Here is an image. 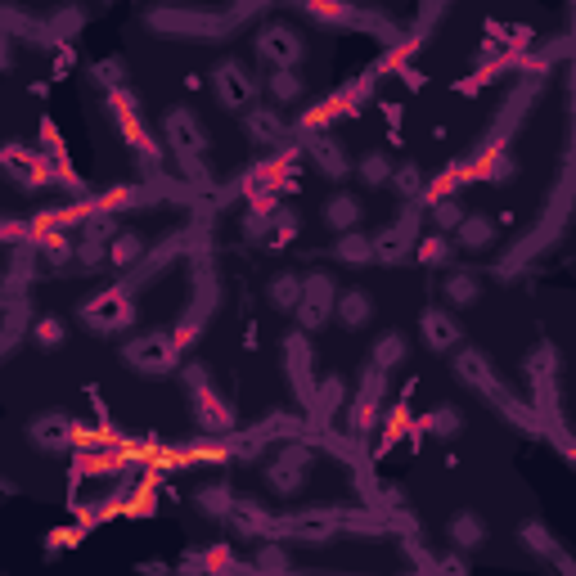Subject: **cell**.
Returning a JSON list of instances; mask_svg holds the SVG:
<instances>
[{
	"label": "cell",
	"mask_w": 576,
	"mask_h": 576,
	"mask_svg": "<svg viewBox=\"0 0 576 576\" xmlns=\"http://www.w3.org/2000/svg\"><path fill=\"white\" fill-rule=\"evenodd\" d=\"M180 383H185V392H189V414H194L198 432H207V437H234V410H230V401L216 392L207 369L185 365L180 369Z\"/></svg>",
	"instance_id": "cell-1"
},
{
	"label": "cell",
	"mask_w": 576,
	"mask_h": 576,
	"mask_svg": "<svg viewBox=\"0 0 576 576\" xmlns=\"http://www.w3.org/2000/svg\"><path fill=\"white\" fill-rule=\"evenodd\" d=\"M108 117H113V126L126 135V144H131V153L144 162V167H158L162 162V144L149 135V126H144V108L140 99H135L131 86H117L108 90Z\"/></svg>",
	"instance_id": "cell-2"
},
{
	"label": "cell",
	"mask_w": 576,
	"mask_h": 576,
	"mask_svg": "<svg viewBox=\"0 0 576 576\" xmlns=\"http://www.w3.org/2000/svg\"><path fill=\"white\" fill-rule=\"evenodd\" d=\"M207 86H212L216 104L225 108V113H248V108L261 104V77L248 68L243 59H221L212 68V77H207Z\"/></svg>",
	"instance_id": "cell-3"
},
{
	"label": "cell",
	"mask_w": 576,
	"mask_h": 576,
	"mask_svg": "<svg viewBox=\"0 0 576 576\" xmlns=\"http://www.w3.org/2000/svg\"><path fill=\"white\" fill-rule=\"evenodd\" d=\"M81 324L99 338H113V333H126L135 324V297L126 284H113V288H99L95 297L81 302Z\"/></svg>",
	"instance_id": "cell-4"
},
{
	"label": "cell",
	"mask_w": 576,
	"mask_h": 576,
	"mask_svg": "<svg viewBox=\"0 0 576 576\" xmlns=\"http://www.w3.org/2000/svg\"><path fill=\"white\" fill-rule=\"evenodd\" d=\"M311 464H315V446H311V441H284V446L266 459V486L279 495V500H293V495L306 491Z\"/></svg>",
	"instance_id": "cell-5"
},
{
	"label": "cell",
	"mask_w": 576,
	"mask_h": 576,
	"mask_svg": "<svg viewBox=\"0 0 576 576\" xmlns=\"http://www.w3.org/2000/svg\"><path fill=\"white\" fill-rule=\"evenodd\" d=\"M122 360H126V369H135V374L162 378L180 365V347L171 333H140V338H131L122 347Z\"/></svg>",
	"instance_id": "cell-6"
},
{
	"label": "cell",
	"mask_w": 576,
	"mask_h": 576,
	"mask_svg": "<svg viewBox=\"0 0 576 576\" xmlns=\"http://www.w3.org/2000/svg\"><path fill=\"white\" fill-rule=\"evenodd\" d=\"M162 144H167L171 153H176V162L185 167V162H203L207 153V126L198 122L194 108H167V117H162Z\"/></svg>",
	"instance_id": "cell-7"
},
{
	"label": "cell",
	"mask_w": 576,
	"mask_h": 576,
	"mask_svg": "<svg viewBox=\"0 0 576 576\" xmlns=\"http://www.w3.org/2000/svg\"><path fill=\"white\" fill-rule=\"evenodd\" d=\"M0 167H5L23 189L59 185V167H54V158H50L45 149H32V144L9 140L5 149H0Z\"/></svg>",
	"instance_id": "cell-8"
},
{
	"label": "cell",
	"mask_w": 576,
	"mask_h": 576,
	"mask_svg": "<svg viewBox=\"0 0 576 576\" xmlns=\"http://www.w3.org/2000/svg\"><path fill=\"white\" fill-rule=\"evenodd\" d=\"M252 50H257V59L266 63V68H297V63L306 59L302 32H297V27H288V23L257 27V36H252Z\"/></svg>",
	"instance_id": "cell-9"
},
{
	"label": "cell",
	"mask_w": 576,
	"mask_h": 576,
	"mask_svg": "<svg viewBox=\"0 0 576 576\" xmlns=\"http://www.w3.org/2000/svg\"><path fill=\"white\" fill-rule=\"evenodd\" d=\"M333 311H338V284H333V275H324V270H311L306 275V288H302V306H297V329L302 333H320L324 324L333 320Z\"/></svg>",
	"instance_id": "cell-10"
},
{
	"label": "cell",
	"mask_w": 576,
	"mask_h": 576,
	"mask_svg": "<svg viewBox=\"0 0 576 576\" xmlns=\"http://www.w3.org/2000/svg\"><path fill=\"white\" fill-rule=\"evenodd\" d=\"M378 414H383V369L369 365L365 374H360L356 396L347 401V437H369Z\"/></svg>",
	"instance_id": "cell-11"
},
{
	"label": "cell",
	"mask_w": 576,
	"mask_h": 576,
	"mask_svg": "<svg viewBox=\"0 0 576 576\" xmlns=\"http://www.w3.org/2000/svg\"><path fill=\"white\" fill-rule=\"evenodd\" d=\"M455 378L459 383H468L473 392H482L486 401H495V405H504L509 410V396H504V387H500V378H495V369H491V360L482 356L477 347H455Z\"/></svg>",
	"instance_id": "cell-12"
},
{
	"label": "cell",
	"mask_w": 576,
	"mask_h": 576,
	"mask_svg": "<svg viewBox=\"0 0 576 576\" xmlns=\"http://www.w3.org/2000/svg\"><path fill=\"white\" fill-rule=\"evenodd\" d=\"M32 446L45 450V455H68V450H77V432L81 423L72 419V414H41V419H32Z\"/></svg>",
	"instance_id": "cell-13"
},
{
	"label": "cell",
	"mask_w": 576,
	"mask_h": 576,
	"mask_svg": "<svg viewBox=\"0 0 576 576\" xmlns=\"http://www.w3.org/2000/svg\"><path fill=\"white\" fill-rule=\"evenodd\" d=\"M419 338H423L428 351L446 356V351H455L459 342H464V324H459L446 306H423L419 311Z\"/></svg>",
	"instance_id": "cell-14"
},
{
	"label": "cell",
	"mask_w": 576,
	"mask_h": 576,
	"mask_svg": "<svg viewBox=\"0 0 576 576\" xmlns=\"http://www.w3.org/2000/svg\"><path fill=\"white\" fill-rule=\"evenodd\" d=\"M302 149H306V162H311L315 171H324V180H347L351 167H356V162L347 158V149H342L329 131L302 135Z\"/></svg>",
	"instance_id": "cell-15"
},
{
	"label": "cell",
	"mask_w": 576,
	"mask_h": 576,
	"mask_svg": "<svg viewBox=\"0 0 576 576\" xmlns=\"http://www.w3.org/2000/svg\"><path fill=\"white\" fill-rule=\"evenodd\" d=\"M225 527H234L243 540H270V536H284V518H275V513H266L261 504L252 500H239L230 513V522Z\"/></svg>",
	"instance_id": "cell-16"
},
{
	"label": "cell",
	"mask_w": 576,
	"mask_h": 576,
	"mask_svg": "<svg viewBox=\"0 0 576 576\" xmlns=\"http://www.w3.org/2000/svg\"><path fill=\"white\" fill-rule=\"evenodd\" d=\"M518 536H522V545H527L531 554H540V558H545V563H554L558 572L576 576V558H567V554H563V545H558V540H554V531H549L545 522H536V518H531V522H522V527H518Z\"/></svg>",
	"instance_id": "cell-17"
},
{
	"label": "cell",
	"mask_w": 576,
	"mask_h": 576,
	"mask_svg": "<svg viewBox=\"0 0 576 576\" xmlns=\"http://www.w3.org/2000/svg\"><path fill=\"white\" fill-rule=\"evenodd\" d=\"M243 131H248L252 144H266V149H279V144H288V122L279 117V108H248L243 113Z\"/></svg>",
	"instance_id": "cell-18"
},
{
	"label": "cell",
	"mask_w": 576,
	"mask_h": 576,
	"mask_svg": "<svg viewBox=\"0 0 576 576\" xmlns=\"http://www.w3.org/2000/svg\"><path fill=\"white\" fill-rule=\"evenodd\" d=\"M360 216H365V207H360V198L351 194V189H338V194H329V198H324V207H320L324 230H333V234L360 230Z\"/></svg>",
	"instance_id": "cell-19"
},
{
	"label": "cell",
	"mask_w": 576,
	"mask_h": 576,
	"mask_svg": "<svg viewBox=\"0 0 576 576\" xmlns=\"http://www.w3.org/2000/svg\"><path fill=\"white\" fill-rule=\"evenodd\" d=\"M333 320H338L347 333L369 329V320H374V297H369L365 288H342V293H338V311H333Z\"/></svg>",
	"instance_id": "cell-20"
},
{
	"label": "cell",
	"mask_w": 576,
	"mask_h": 576,
	"mask_svg": "<svg viewBox=\"0 0 576 576\" xmlns=\"http://www.w3.org/2000/svg\"><path fill=\"white\" fill-rule=\"evenodd\" d=\"M297 5H302L315 23H329V27H360V23H369L365 9L351 5V0H297Z\"/></svg>",
	"instance_id": "cell-21"
},
{
	"label": "cell",
	"mask_w": 576,
	"mask_h": 576,
	"mask_svg": "<svg viewBox=\"0 0 576 576\" xmlns=\"http://www.w3.org/2000/svg\"><path fill=\"white\" fill-rule=\"evenodd\" d=\"M410 252H414L410 221H405V225H387L383 234H374V266H401Z\"/></svg>",
	"instance_id": "cell-22"
},
{
	"label": "cell",
	"mask_w": 576,
	"mask_h": 576,
	"mask_svg": "<svg viewBox=\"0 0 576 576\" xmlns=\"http://www.w3.org/2000/svg\"><path fill=\"white\" fill-rule=\"evenodd\" d=\"M302 288H306V275L279 270V275H270V284H266V302L275 306L279 315H293L297 306H302Z\"/></svg>",
	"instance_id": "cell-23"
},
{
	"label": "cell",
	"mask_w": 576,
	"mask_h": 576,
	"mask_svg": "<svg viewBox=\"0 0 576 576\" xmlns=\"http://www.w3.org/2000/svg\"><path fill=\"white\" fill-rule=\"evenodd\" d=\"M194 504H198V513H203V518L230 522V513H234V504H239V495H234L230 482H207V486H198V491H194Z\"/></svg>",
	"instance_id": "cell-24"
},
{
	"label": "cell",
	"mask_w": 576,
	"mask_h": 576,
	"mask_svg": "<svg viewBox=\"0 0 576 576\" xmlns=\"http://www.w3.org/2000/svg\"><path fill=\"white\" fill-rule=\"evenodd\" d=\"M342 99H338V90H333V95H324V99H315L311 108H306V113H297V135H315V131H329L333 122H342Z\"/></svg>",
	"instance_id": "cell-25"
},
{
	"label": "cell",
	"mask_w": 576,
	"mask_h": 576,
	"mask_svg": "<svg viewBox=\"0 0 576 576\" xmlns=\"http://www.w3.org/2000/svg\"><path fill=\"white\" fill-rule=\"evenodd\" d=\"M414 261H419V266H428V270H446L450 261H455V239H450V234H419V239H414V252H410Z\"/></svg>",
	"instance_id": "cell-26"
},
{
	"label": "cell",
	"mask_w": 576,
	"mask_h": 576,
	"mask_svg": "<svg viewBox=\"0 0 576 576\" xmlns=\"http://www.w3.org/2000/svg\"><path fill=\"white\" fill-rule=\"evenodd\" d=\"M491 243H495V221H491V216L468 212L464 221H459V230H455V248H464V252H486Z\"/></svg>",
	"instance_id": "cell-27"
},
{
	"label": "cell",
	"mask_w": 576,
	"mask_h": 576,
	"mask_svg": "<svg viewBox=\"0 0 576 576\" xmlns=\"http://www.w3.org/2000/svg\"><path fill=\"white\" fill-rule=\"evenodd\" d=\"M513 176V158L504 153V144H486L473 158V180H486V185H504Z\"/></svg>",
	"instance_id": "cell-28"
},
{
	"label": "cell",
	"mask_w": 576,
	"mask_h": 576,
	"mask_svg": "<svg viewBox=\"0 0 576 576\" xmlns=\"http://www.w3.org/2000/svg\"><path fill=\"white\" fill-rule=\"evenodd\" d=\"M446 536H450V545L468 554V549H482L486 545V522L477 518L473 509H464V513H455V518L446 522Z\"/></svg>",
	"instance_id": "cell-29"
},
{
	"label": "cell",
	"mask_w": 576,
	"mask_h": 576,
	"mask_svg": "<svg viewBox=\"0 0 576 576\" xmlns=\"http://www.w3.org/2000/svg\"><path fill=\"white\" fill-rule=\"evenodd\" d=\"M266 95L275 99V108H293L297 99L306 95L302 72H297V68H270V77H266Z\"/></svg>",
	"instance_id": "cell-30"
},
{
	"label": "cell",
	"mask_w": 576,
	"mask_h": 576,
	"mask_svg": "<svg viewBox=\"0 0 576 576\" xmlns=\"http://www.w3.org/2000/svg\"><path fill=\"white\" fill-rule=\"evenodd\" d=\"M441 297H446V306H455V311L477 306V302H482V279L468 275V270H450L446 284H441Z\"/></svg>",
	"instance_id": "cell-31"
},
{
	"label": "cell",
	"mask_w": 576,
	"mask_h": 576,
	"mask_svg": "<svg viewBox=\"0 0 576 576\" xmlns=\"http://www.w3.org/2000/svg\"><path fill=\"white\" fill-rule=\"evenodd\" d=\"M333 257H338L342 266H374V239L360 230H347L333 239Z\"/></svg>",
	"instance_id": "cell-32"
},
{
	"label": "cell",
	"mask_w": 576,
	"mask_h": 576,
	"mask_svg": "<svg viewBox=\"0 0 576 576\" xmlns=\"http://www.w3.org/2000/svg\"><path fill=\"white\" fill-rule=\"evenodd\" d=\"M405 356H410V342H405V333H378V342H374V351H369V365L374 369H396V365H405Z\"/></svg>",
	"instance_id": "cell-33"
},
{
	"label": "cell",
	"mask_w": 576,
	"mask_h": 576,
	"mask_svg": "<svg viewBox=\"0 0 576 576\" xmlns=\"http://www.w3.org/2000/svg\"><path fill=\"white\" fill-rule=\"evenodd\" d=\"M351 171H356V180H360V185L378 189V185H392V171H396V162H392V153H387V149H374V153H365V158H360Z\"/></svg>",
	"instance_id": "cell-34"
},
{
	"label": "cell",
	"mask_w": 576,
	"mask_h": 576,
	"mask_svg": "<svg viewBox=\"0 0 576 576\" xmlns=\"http://www.w3.org/2000/svg\"><path fill=\"white\" fill-rule=\"evenodd\" d=\"M144 261V234L122 230L113 243H108V266L113 270H135Z\"/></svg>",
	"instance_id": "cell-35"
},
{
	"label": "cell",
	"mask_w": 576,
	"mask_h": 576,
	"mask_svg": "<svg viewBox=\"0 0 576 576\" xmlns=\"http://www.w3.org/2000/svg\"><path fill=\"white\" fill-rule=\"evenodd\" d=\"M36 252H41L50 266H72V257H77V239H72V230H50L36 239Z\"/></svg>",
	"instance_id": "cell-36"
},
{
	"label": "cell",
	"mask_w": 576,
	"mask_h": 576,
	"mask_svg": "<svg viewBox=\"0 0 576 576\" xmlns=\"http://www.w3.org/2000/svg\"><path fill=\"white\" fill-rule=\"evenodd\" d=\"M117 234H122V221H117V212H108V207H99L95 203V212L81 221V230H77V239H95V243H113Z\"/></svg>",
	"instance_id": "cell-37"
},
{
	"label": "cell",
	"mask_w": 576,
	"mask_h": 576,
	"mask_svg": "<svg viewBox=\"0 0 576 576\" xmlns=\"http://www.w3.org/2000/svg\"><path fill=\"white\" fill-rule=\"evenodd\" d=\"M374 81H378V72H365V77H351L347 86H338L342 113H347V117H360V108L374 99Z\"/></svg>",
	"instance_id": "cell-38"
},
{
	"label": "cell",
	"mask_w": 576,
	"mask_h": 576,
	"mask_svg": "<svg viewBox=\"0 0 576 576\" xmlns=\"http://www.w3.org/2000/svg\"><path fill=\"white\" fill-rule=\"evenodd\" d=\"M392 189H396V198H405V203H423V189H428V180H423L419 162H401V167L392 171Z\"/></svg>",
	"instance_id": "cell-39"
},
{
	"label": "cell",
	"mask_w": 576,
	"mask_h": 576,
	"mask_svg": "<svg viewBox=\"0 0 576 576\" xmlns=\"http://www.w3.org/2000/svg\"><path fill=\"white\" fill-rule=\"evenodd\" d=\"M405 396H410V392H405ZM405 396H401V401L392 405V410L383 414V441H378V450H387V446H392V441L410 437L414 419H410V401H405Z\"/></svg>",
	"instance_id": "cell-40"
},
{
	"label": "cell",
	"mask_w": 576,
	"mask_h": 576,
	"mask_svg": "<svg viewBox=\"0 0 576 576\" xmlns=\"http://www.w3.org/2000/svg\"><path fill=\"white\" fill-rule=\"evenodd\" d=\"M185 567H189V572H230L234 554H230V545L221 540V545H207V549H198V554H189Z\"/></svg>",
	"instance_id": "cell-41"
},
{
	"label": "cell",
	"mask_w": 576,
	"mask_h": 576,
	"mask_svg": "<svg viewBox=\"0 0 576 576\" xmlns=\"http://www.w3.org/2000/svg\"><path fill=\"white\" fill-rule=\"evenodd\" d=\"M342 401H347V383H342L338 374H324L320 383H315V410L329 419L333 410H342Z\"/></svg>",
	"instance_id": "cell-42"
},
{
	"label": "cell",
	"mask_w": 576,
	"mask_h": 576,
	"mask_svg": "<svg viewBox=\"0 0 576 576\" xmlns=\"http://www.w3.org/2000/svg\"><path fill=\"white\" fill-rule=\"evenodd\" d=\"M459 423H464V419H459V410H455V405H441V410H432L428 419H419V423H414L410 432H432V437H455V432H459Z\"/></svg>",
	"instance_id": "cell-43"
},
{
	"label": "cell",
	"mask_w": 576,
	"mask_h": 576,
	"mask_svg": "<svg viewBox=\"0 0 576 576\" xmlns=\"http://www.w3.org/2000/svg\"><path fill=\"white\" fill-rule=\"evenodd\" d=\"M144 198H149L144 185H113V189H104V194H95V203L108 207V212H126V207L144 203Z\"/></svg>",
	"instance_id": "cell-44"
},
{
	"label": "cell",
	"mask_w": 576,
	"mask_h": 576,
	"mask_svg": "<svg viewBox=\"0 0 576 576\" xmlns=\"http://www.w3.org/2000/svg\"><path fill=\"white\" fill-rule=\"evenodd\" d=\"M158 477L162 473L153 468V473L131 491V504H126V513H131V518H153V513H158V491H153V482H158Z\"/></svg>",
	"instance_id": "cell-45"
},
{
	"label": "cell",
	"mask_w": 576,
	"mask_h": 576,
	"mask_svg": "<svg viewBox=\"0 0 576 576\" xmlns=\"http://www.w3.org/2000/svg\"><path fill=\"white\" fill-rule=\"evenodd\" d=\"M63 338H68V324L59 320V315H41V320H32V342L45 351L63 347Z\"/></svg>",
	"instance_id": "cell-46"
},
{
	"label": "cell",
	"mask_w": 576,
	"mask_h": 576,
	"mask_svg": "<svg viewBox=\"0 0 576 576\" xmlns=\"http://www.w3.org/2000/svg\"><path fill=\"white\" fill-rule=\"evenodd\" d=\"M428 216H432V225H437L441 234H455L468 212L459 207V198H437V203H428Z\"/></svg>",
	"instance_id": "cell-47"
},
{
	"label": "cell",
	"mask_w": 576,
	"mask_h": 576,
	"mask_svg": "<svg viewBox=\"0 0 576 576\" xmlns=\"http://www.w3.org/2000/svg\"><path fill=\"white\" fill-rule=\"evenodd\" d=\"M297 234H302V216L293 212V207H279L275 212V230H270V248H284V243H293Z\"/></svg>",
	"instance_id": "cell-48"
},
{
	"label": "cell",
	"mask_w": 576,
	"mask_h": 576,
	"mask_svg": "<svg viewBox=\"0 0 576 576\" xmlns=\"http://www.w3.org/2000/svg\"><path fill=\"white\" fill-rule=\"evenodd\" d=\"M90 81H95L99 90H117V86H126V63L122 59H99L95 68H90Z\"/></svg>",
	"instance_id": "cell-49"
},
{
	"label": "cell",
	"mask_w": 576,
	"mask_h": 576,
	"mask_svg": "<svg viewBox=\"0 0 576 576\" xmlns=\"http://www.w3.org/2000/svg\"><path fill=\"white\" fill-rule=\"evenodd\" d=\"M270 230H275V212H261V207H248V212H243V239L266 243Z\"/></svg>",
	"instance_id": "cell-50"
},
{
	"label": "cell",
	"mask_w": 576,
	"mask_h": 576,
	"mask_svg": "<svg viewBox=\"0 0 576 576\" xmlns=\"http://www.w3.org/2000/svg\"><path fill=\"white\" fill-rule=\"evenodd\" d=\"M77 270H99L108 266V243H95V239H77V257H72Z\"/></svg>",
	"instance_id": "cell-51"
},
{
	"label": "cell",
	"mask_w": 576,
	"mask_h": 576,
	"mask_svg": "<svg viewBox=\"0 0 576 576\" xmlns=\"http://www.w3.org/2000/svg\"><path fill=\"white\" fill-rule=\"evenodd\" d=\"M252 567H257V572H284V567H288V554L279 549V536L261 540V554L252 558Z\"/></svg>",
	"instance_id": "cell-52"
},
{
	"label": "cell",
	"mask_w": 576,
	"mask_h": 576,
	"mask_svg": "<svg viewBox=\"0 0 576 576\" xmlns=\"http://www.w3.org/2000/svg\"><path fill=\"white\" fill-rule=\"evenodd\" d=\"M171 338H176L180 351H189L198 338H203V320H198V315H185V320H180L176 329H171Z\"/></svg>",
	"instance_id": "cell-53"
},
{
	"label": "cell",
	"mask_w": 576,
	"mask_h": 576,
	"mask_svg": "<svg viewBox=\"0 0 576 576\" xmlns=\"http://www.w3.org/2000/svg\"><path fill=\"white\" fill-rule=\"evenodd\" d=\"M81 536H86V527H81V522H77V527H59V531H50V545H45V554H59V549H72Z\"/></svg>",
	"instance_id": "cell-54"
},
{
	"label": "cell",
	"mask_w": 576,
	"mask_h": 576,
	"mask_svg": "<svg viewBox=\"0 0 576 576\" xmlns=\"http://www.w3.org/2000/svg\"><path fill=\"white\" fill-rule=\"evenodd\" d=\"M41 149L50 153V158H68V149H63V135H59V126L50 122V117H41Z\"/></svg>",
	"instance_id": "cell-55"
},
{
	"label": "cell",
	"mask_w": 576,
	"mask_h": 576,
	"mask_svg": "<svg viewBox=\"0 0 576 576\" xmlns=\"http://www.w3.org/2000/svg\"><path fill=\"white\" fill-rule=\"evenodd\" d=\"M72 63H77V50H72L68 41H54V72H50V77H54V81H59V77H68V68H72Z\"/></svg>",
	"instance_id": "cell-56"
},
{
	"label": "cell",
	"mask_w": 576,
	"mask_h": 576,
	"mask_svg": "<svg viewBox=\"0 0 576 576\" xmlns=\"http://www.w3.org/2000/svg\"><path fill=\"white\" fill-rule=\"evenodd\" d=\"M432 567H437V572H464V558H437Z\"/></svg>",
	"instance_id": "cell-57"
},
{
	"label": "cell",
	"mask_w": 576,
	"mask_h": 576,
	"mask_svg": "<svg viewBox=\"0 0 576 576\" xmlns=\"http://www.w3.org/2000/svg\"><path fill=\"white\" fill-rule=\"evenodd\" d=\"M558 450L567 455V464H576V441L572 437H563V432H558Z\"/></svg>",
	"instance_id": "cell-58"
},
{
	"label": "cell",
	"mask_w": 576,
	"mask_h": 576,
	"mask_svg": "<svg viewBox=\"0 0 576 576\" xmlns=\"http://www.w3.org/2000/svg\"><path fill=\"white\" fill-rule=\"evenodd\" d=\"M383 117H387V126H392V131H401V108H396V104H383Z\"/></svg>",
	"instance_id": "cell-59"
}]
</instances>
